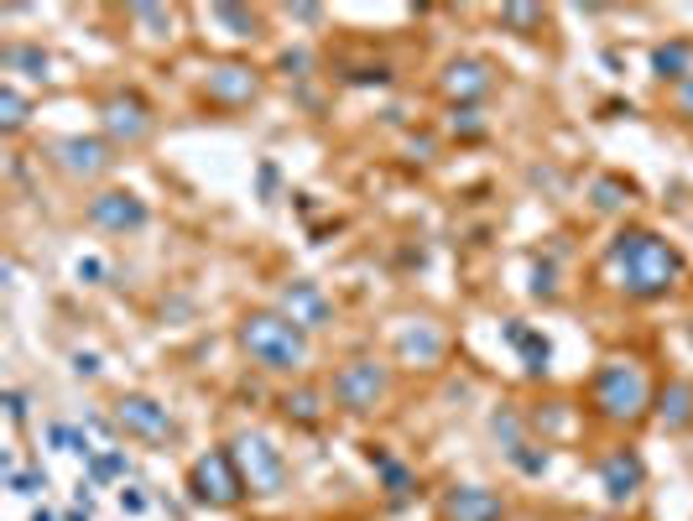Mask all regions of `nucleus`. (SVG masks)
I'll return each mask as SVG.
<instances>
[{
	"mask_svg": "<svg viewBox=\"0 0 693 521\" xmlns=\"http://www.w3.org/2000/svg\"><path fill=\"white\" fill-rule=\"evenodd\" d=\"M282 313H287L297 329H323V323L334 319V302L323 298L318 281H287V287H282Z\"/></svg>",
	"mask_w": 693,
	"mask_h": 521,
	"instance_id": "nucleus-13",
	"label": "nucleus"
},
{
	"mask_svg": "<svg viewBox=\"0 0 693 521\" xmlns=\"http://www.w3.org/2000/svg\"><path fill=\"white\" fill-rule=\"evenodd\" d=\"M386 391H392V370L381 361H371V355H355V361H344L334 370V401L344 412H355V418L376 412L386 401Z\"/></svg>",
	"mask_w": 693,
	"mask_h": 521,
	"instance_id": "nucleus-5",
	"label": "nucleus"
},
{
	"mask_svg": "<svg viewBox=\"0 0 693 521\" xmlns=\"http://www.w3.org/2000/svg\"><path fill=\"white\" fill-rule=\"evenodd\" d=\"M240 350L277 376H297L308 365V329H297L282 308H256L240 319Z\"/></svg>",
	"mask_w": 693,
	"mask_h": 521,
	"instance_id": "nucleus-2",
	"label": "nucleus"
},
{
	"mask_svg": "<svg viewBox=\"0 0 693 521\" xmlns=\"http://www.w3.org/2000/svg\"><path fill=\"white\" fill-rule=\"evenodd\" d=\"M282 412L293 422H302V428H314V422H323V391H314V386L287 391V397H282Z\"/></svg>",
	"mask_w": 693,
	"mask_h": 521,
	"instance_id": "nucleus-20",
	"label": "nucleus"
},
{
	"mask_svg": "<svg viewBox=\"0 0 693 521\" xmlns=\"http://www.w3.org/2000/svg\"><path fill=\"white\" fill-rule=\"evenodd\" d=\"M99 125H105V136L120 141V146H141V141L152 136V110H146L136 95H110V100L99 104Z\"/></svg>",
	"mask_w": 693,
	"mask_h": 521,
	"instance_id": "nucleus-9",
	"label": "nucleus"
},
{
	"mask_svg": "<svg viewBox=\"0 0 693 521\" xmlns=\"http://www.w3.org/2000/svg\"><path fill=\"white\" fill-rule=\"evenodd\" d=\"M6 412H11V422H26V397L21 391H6Z\"/></svg>",
	"mask_w": 693,
	"mask_h": 521,
	"instance_id": "nucleus-30",
	"label": "nucleus"
},
{
	"mask_svg": "<svg viewBox=\"0 0 693 521\" xmlns=\"http://www.w3.org/2000/svg\"><path fill=\"white\" fill-rule=\"evenodd\" d=\"M42 485H47V475H37V469H26V475L11 469V490H16V496H37Z\"/></svg>",
	"mask_w": 693,
	"mask_h": 521,
	"instance_id": "nucleus-27",
	"label": "nucleus"
},
{
	"mask_svg": "<svg viewBox=\"0 0 693 521\" xmlns=\"http://www.w3.org/2000/svg\"><path fill=\"white\" fill-rule=\"evenodd\" d=\"M219 21L240 26V37H256V16H245V11H235V5H219Z\"/></svg>",
	"mask_w": 693,
	"mask_h": 521,
	"instance_id": "nucleus-28",
	"label": "nucleus"
},
{
	"mask_svg": "<svg viewBox=\"0 0 693 521\" xmlns=\"http://www.w3.org/2000/svg\"><path fill=\"white\" fill-rule=\"evenodd\" d=\"M491 433L501 439V448H506V459H512L516 448H527V433H521V418H516L512 407H501L491 418Z\"/></svg>",
	"mask_w": 693,
	"mask_h": 521,
	"instance_id": "nucleus-22",
	"label": "nucleus"
},
{
	"mask_svg": "<svg viewBox=\"0 0 693 521\" xmlns=\"http://www.w3.org/2000/svg\"><path fill=\"white\" fill-rule=\"evenodd\" d=\"M438 517L443 521H506V501L495 490H485V485H454V490H443Z\"/></svg>",
	"mask_w": 693,
	"mask_h": 521,
	"instance_id": "nucleus-10",
	"label": "nucleus"
},
{
	"mask_svg": "<svg viewBox=\"0 0 693 521\" xmlns=\"http://www.w3.org/2000/svg\"><path fill=\"white\" fill-rule=\"evenodd\" d=\"M605 266H610L615 287L626 292V298H668L683 277V251L673 241H662L657 230H620L605 251Z\"/></svg>",
	"mask_w": 693,
	"mask_h": 521,
	"instance_id": "nucleus-1",
	"label": "nucleus"
},
{
	"mask_svg": "<svg viewBox=\"0 0 693 521\" xmlns=\"http://www.w3.org/2000/svg\"><path fill=\"white\" fill-rule=\"evenodd\" d=\"M501 21H512V26H532L537 11H527V5H506V11H501Z\"/></svg>",
	"mask_w": 693,
	"mask_h": 521,
	"instance_id": "nucleus-29",
	"label": "nucleus"
},
{
	"mask_svg": "<svg viewBox=\"0 0 693 521\" xmlns=\"http://www.w3.org/2000/svg\"><path fill=\"white\" fill-rule=\"evenodd\" d=\"M84 220L95 230H110V235H136V230H146L152 214H146V203L131 188H105V193H95L84 203Z\"/></svg>",
	"mask_w": 693,
	"mask_h": 521,
	"instance_id": "nucleus-8",
	"label": "nucleus"
},
{
	"mask_svg": "<svg viewBox=\"0 0 693 521\" xmlns=\"http://www.w3.org/2000/svg\"><path fill=\"white\" fill-rule=\"evenodd\" d=\"M53 162H58L68 178H105V173L116 167L110 146L95 136H63L58 146H53Z\"/></svg>",
	"mask_w": 693,
	"mask_h": 521,
	"instance_id": "nucleus-11",
	"label": "nucleus"
},
{
	"mask_svg": "<svg viewBox=\"0 0 693 521\" xmlns=\"http://www.w3.org/2000/svg\"><path fill=\"white\" fill-rule=\"evenodd\" d=\"M495 89V74H491V63L485 58H459V63H449V74H443V95L449 100H459L464 110L475 100H485Z\"/></svg>",
	"mask_w": 693,
	"mask_h": 521,
	"instance_id": "nucleus-14",
	"label": "nucleus"
},
{
	"mask_svg": "<svg viewBox=\"0 0 693 521\" xmlns=\"http://www.w3.org/2000/svg\"><path fill=\"white\" fill-rule=\"evenodd\" d=\"M125 475V454H95L89 459V480L105 485V480H120Z\"/></svg>",
	"mask_w": 693,
	"mask_h": 521,
	"instance_id": "nucleus-24",
	"label": "nucleus"
},
{
	"mask_svg": "<svg viewBox=\"0 0 693 521\" xmlns=\"http://www.w3.org/2000/svg\"><path fill=\"white\" fill-rule=\"evenodd\" d=\"M402 361H417V365H438V355H443V334H438L433 323H417V329H407L402 334Z\"/></svg>",
	"mask_w": 693,
	"mask_h": 521,
	"instance_id": "nucleus-18",
	"label": "nucleus"
},
{
	"mask_svg": "<svg viewBox=\"0 0 693 521\" xmlns=\"http://www.w3.org/2000/svg\"><path fill=\"white\" fill-rule=\"evenodd\" d=\"M74 370H79V376H99V361L95 355H74Z\"/></svg>",
	"mask_w": 693,
	"mask_h": 521,
	"instance_id": "nucleus-32",
	"label": "nucleus"
},
{
	"mask_svg": "<svg viewBox=\"0 0 693 521\" xmlns=\"http://www.w3.org/2000/svg\"><path fill=\"white\" fill-rule=\"evenodd\" d=\"M32 521H58V517H53V511H37V517H32Z\"/></svg>",
	"mask_w": 693,
	"mask_h": 521,
	"instance_id": "nucleus-34",
	"label": "nucleus"
},
{
	"mask_svg": "<svg viewBox=\"0 0 693 521\" xmlns=\"http://www.w3.org/2000/svg\"><path fill=\"white\" fill-rule=\"evenodd\" d=\"M256 74L245 68V63H219L215 74H209V100L215 104H251L256 100Z\"/></svg>",
	"mask_w": 693,
	"mask_h": 521,
	"instance_id": "nucleus-15",
	"label": "nucleus"
},
{
	"mask_svg": "<svg viewBox=\"0 0 693 521\" xmlns=\"http://www.w3.org/2000/svg\"><path fill=\"white\" fill-rule=\"evenodd\" d=\"M116 428L131 433V439H141V443H173L178 439V418H173L162 401L136 397V391L116 401Z\"/></svg>",
	"mask_w": 693,
	"mask_h": 521,
	"instance_id": "nucleus-7",
	"label": "nucleus"
},
{
	"mask_svg": "<svg viewBox=\"0 0 693 521\" xmlns=\"http://www.w3.org/2000/svg\"><path fill=\"white\" fill-rule=\"evenodd\" d=\"M506 334H512V344L521 350V361H527V370H532V376H537V370H548V355H553V350H548V340H542L537 329H521V323H512Z\"/></svg>",
	"mask_w": 693,
	"mask_h": 521,
	"instance_id": "nucleus-21",
	"label": "nucleus"
},
{
	"mask_svg": "<svg viewBox=\"0 0 693 521\" xmlns=\"http://www.w3.org/2000/svg\"><path fill=\"white\" fill-rule=\"evenodd\" d=\"M652 68H657V79H693V42H668V47H657L652 53Z\"/></svg>",
	"mask_w": 693,
	"mask_h": 521,
	"instance_id": "nucleus-19",
	"label": "nucleus"
},
{
	"mask_svg": "<svg viewBox=\"0 0 693 521\" xmlns=\"http://www.w3.org/2000/svg\"><path fill=\"white\" fill-rule=\"evenodd\" d=\"M652 381H647V370L636 361H605L594 370L590 381V407L600 412L605 422H636L647 418V407H652Z\"/></svg>",
	"mask_w": 693,
	"mask_h": 521,
	"instance_id": "nucleus-3",
	"label": "nucleus"
},
{
	"mask_svg": "<svg viewBox=\"0 0 693 521\" xmlns=\"http://www.w3.org/2000/svg\"><path fill=\"white\" fill-rule=\"evenodd\" d=\"M371 469H376L381 485L392 490V501H407V496L417 490V475L402 459H396V454H386V448H371Z\"/></svg>",
	"mask_w": 693,
	"mask_h": 521,
	"instance_id": "nucleus-17",
	"label": "nucleus"
},
{
	"mask_svg": "<svg viewBox=\"0 0 693 521\" xmlns=\"http://www.w3.org/2000/svg\"><path fill=\"white\" fill-rule=\"evenodd\" d=\"M678 110H683V115H693V79H683V89H678Z\"/></svg>",
	"mask_w": 693,
	"mask_h": 521,
	"instance_id": "nucleus-33",
	"label": "nucleus"
},
{
	"mask_svg": "<svg viewBox=\"0 0 693 521\" xmlns=\"http://www.w3.org/2000/svg\"><path fill=\"white\" fill-rule=\"evenodd\" d=\"M657 418H662V428L668 433H683V428H693V381H668L662 391H657Z\"/></svg>",
	"mask_w": 693,
	"mask_h": 521,
	"instance_id": "nucleus-16",
	"label": "nucleus"
},
{
	"mask_svg": "<svg viewBox=\"0 0 693 521\" xmlns=\"http://www.w3.org/2000/svg\"><path fill=\"white\" fill-rule=\"evenodd\" d=\"M188 490H194L198 506H235L240 496H245L235 454H230V448H209L204 459H194V469H188Z\"/></svg>",
	"mask_w": 693,
	"mask_h": 521,
	"instance_id": "nucleus-6",
	"label": "nucleus"
},
{
	"mask_svg": "<svg viewBox=\"0 0 693 521\" xmlns=\"http://www.w3.org/2000/svg\"><path fill=\"white\" fill-rule=\"evenodd\" d=\"M120 506L136 517V511H146V496H141V490H125V496H120Z\"/></svg>",
	"mask_w": 693,
	"mask_h": 521,
	"instance_id": "nucleus-31",
	"label": "nucleus"
},
{
	"mask_svg": "<svg viewBox=\"0 0 693 521\" xmlns=\"http://www.w3.org/2000/svg\"><path fill=\"white\" fill-rule=\"evenodd\" d=\"M594 193H600L594 209H620V199H626V188H620L615 178H600V182H594Z\"/></svg>",
	"mask_w": 693,
	"mask_h": 521,
	"instance_id": "nucleus-26",
	"label": "nucleus"
},
{
	"mask_svg": "<svg viewBox=\"0 0 693 521\" xmlns=\"http://www.w3.org/2000/svg\"><path fill=\"white\" fill-rule=\"evenodd\" d=\"M230 454H235L240 480H245L251 496H282V490H287V475H293V469H287V454H282L266 433H240V439L230 443Z\"/></svg>",
	"mask_w": 693,
	"mask_h": 521,
	"instance_id": "nucleus-4",
	"label": "nucleus"
},
{
	"mask_svg": "<svg viewBox=\"0 0 693 521\" xmlns=\"http://www.w3.org/2000/svg\"><path fill=\"white\" fill-rule=\"evenodd\" d=\"M0 110H6V131H21V125H26V100H21L16 84L0 89Z\"/></svg>",
	"mask_w": 693,
	"mask_h": 521,
	"instance_id": "nucleus-23",
	"label": "nucleus"
},
{
	"mask_svg": "<svg viewBox=\"0 0 693 521\" xmlns=\"http://www.w3.org/2000/svg\"><path fill=\"white\" fill-rule=\"evenodd\" d=\"M6 68H47V58H42L37 47H6Z\"/></svg>",
	"mask_w": 693,
	"mask_h": 521,
	"instance_id": "nucleus-25",
	"label": "nucleus"
},
{
	"mask_svg": "<svg viewBox=\"0 0 693 521\" xmlns=\"http://www.w3.org/2000/svg\"><path fill=\"white\" fill-rule=\"evenodd\" d=\"M641 480H647V464H641V454L636 448H610L605 459H600V485H605V496H610L615 506H626L641 490Z\"/></svg>",
	"mask_w": 693,
	"mask_h": 521,
	"instance_id": "nucleus-12",
	"label": "nucleus"
}]
</instances>
